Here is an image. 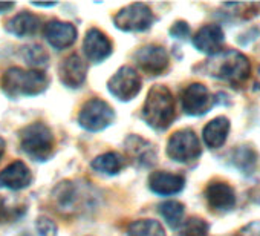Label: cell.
I'll return each mask as SVG.
<instances>
[{"instance_id": "cell-26", "label": "cell", "mask_w": 260, "mask_h": 236, "mask_svg": "<svg viewBox=\"0 0 260 236\" xmlns=\"http://www.w3.org/2000/svg\"><path fill=\"white\" fill-rule=\"evenodd\" d=\"M25 49H26L25 51V58L28 60L29 65H32V66H43V65H46L48 55H46V52L40 46H28Z\"/></svg>"}, {"instance_id": "cell-9", "label": "cell", "mask_w": 260, "mask_h": 236, "mask_svg": "<svg viewBox=\"0 0 260 236\" xmlns=\"http://www.w3.org/2000/svg\"><path fill=\"white\" fill-rule=\"evenodd\" d=\"M213 104L214 100L210 91L201 83L190 84L182 94V109L188 115H204L211 109Z\"/></svg>"}, {"instance_id": "cell-16", "label": "cell", "mask_w": 260, "mask_h": 236, "mask_svg": "<svg viewBox=\"0 0 260 236\" xmlns=\"http://www.w3.org/2000/svg\"><path fill=\"white\" fill-rule=\"evenodd\" d=\"M86 63L77 54L69 55L60 65V78L69 87H80L86 80Z\"/></svg>"}, {"instance_id": "cell-5", "label": "cell", "mask_w": 260, "mask_h": 236, "mask_svg": "<svg viewBox=\"0 0 260 236\" xmlns=\"http://www.w3.org/2000/svg\"><path fill=\"white\" fill-rule=\"evenodd\" d=\"M115 118L113 109L100 98H92L81 107L78 115V123L87 131H103L107 128Z\"/></svg>"}, {"instance_id": "cell-21", "label": "cell", "mask_w": 260, "mask_h": 236, "mask_svg": "<svg viewBox=\"0 0 260 236\" xmlns=\"http://www.w3.org/2000/svg\"><path fill=\"white\" fill-rule=\"evenodd\" d=\"M127 148L128 152L132 154V157L138 161L143 163L146 166H150L155 163V151L153 146L144 140H141L140 137H132L127 140Z\"/></svg>"}, {"instance_id": "cell-18", "label": "cell", "mask_w": 260, "mask_h": 236, "mask_svg": "<svg viewBox=\"0 0 260 236\" xmlns=\"http://www.w3.org/2000/svg\"><path fill=\"white\" fill-rule=\"evenodd\" d=\"M228 132H230V120L225 116H217L204 128L202 132L204 143L211 149H217L226 141Z\"/></svg>"}, {"instance_id": "cell-20", "label": "cell", "mask_w": 260, "mask_h": 236, "mask_svg": "<svg viewBox=\"0 0 260 236\" xmlns=\"http://www.w3.org/2000/svg\"><path fill=\"white\" fill-rule=\"evenodd\" d=\"M231 163L243 175H251L257 169L258 157L249 146H237L231 154Z\"/></svg>"}, {"instance_id": "cell-10", "label": "cell", "mask_w": 260, "mask_h": 236, "mask_svg": "<svg viewBox=\"0 0 260 236\" xmlns=\"http://www.w3.org/2000/svg\"><path fill=\"white\" fill-rule=\"evenodd\" d=\"M135 58H137L138 65L143 68V71H146L147 74H152V75L162 74L169 66L167 51L162 46H156V45H149V46L141 48L135 54Z\"/></svg>"}, {"instance_id": "cell-12", "label": "cell", "mask_w": 260, "mask_h": 236, "mask_svg": "<svg viewBox=\"0 0 260 236\" xmlns=\"http://www.w3.org/2000/svg\"><path fill=\"white\" fill-rule=\"evenodd\" d=\"M84 54L90 62H103L112 54V43L103 31L92 28L84 37Z\"/></svg>"}, {"instance_id": "cell-29", "label": "cell", "mask_w": 260, "mask_h": 236, "mask_svg": "<svg viewBox=\"0 0 260 236\" xmlns=\"http://www.w3.org/2000/svg\"><path fill=\"white\" fill-rule=\"evenodd\" d=\"M170 33H172V36H175V37H181V39H182V37L188 36L190 28H188V25H187L185 22H176V23L172 26Z\"/></svg>"}, {"instance_id": "cell-28", "label": "cell", "mask_w": 260, "mask_h": 236, "mask_svg": "<svg viewBox=\"0 0 260 236\" xmlns=\"http://www.w3.org/2000/svg\"><path fill=\"white\" fill-rule=\"evenodd\" d=\"M237 236H260V222H249L242 227Z\"/></svg>"}, {"instance_id": "cell-25", "label": "cell", "mask_w": 260, "mask_h": 236, "mask_svg": "<svg viewBox=\"0 0 260 236\" xmlns=\"http://www.w3.org/2000/svg\"><path fill=\"white\" fill-rule=\"evenodd\" d=\"M179 236H208V224L201 218H190L184 224Z\"/></svg>"}, {"instance_id": "cell-11", "label": "cell", "mask_w": 260, "mask_h": 236, "mask_svg": "<svg viewBox=\"0 0 260 236\" xmlns=\"http://www.w3.org/2000/svg\"><path fill=\"white\" fill-rule=\"evenodd\" d=\"M223 39L225 34L219 25H205L193 37V45L198 51L204 54L216 55L222 51Z\"/></svg>"}, {"instance_id": "cell-24", "label": "cell", "mask_w": 260, "mask_h": 236, "mask_svg": "<svg viewBox=\"0 0 260 236\" xmlns=\"http://www.w3.org/2000/svg\"><path fill=\"white\" fill-rule=\"evenodd\" d=\"M184 205L178 201H166L159 205V213L172 228H178L184 219Z\"/></svg>"}, {"instance_id": "cell-1", "label": "cell", "mask_w": 260, "mask_h": 236, "mask_svg": "<svg viewBox=\"0 0 260 236\" xmlns=\"http://www.w3.org/2000/svg\"><path fill=\"white\" fill-rule=\"evenodd\" d=\"M210 75L220 78L233 86L245 83L251 74V65L246 55L236 49H226L217 52L207 65Z\"/></svg>"}, {"instance_id": "cell-8", "label": "cell", "mask_w": 260, "mask_h": 236, "mask_svg": "<svg viewBox=\"0 0 260 236\" xmlns=\"http://www.w3.org/2000/svg\"><path fill=\"white\" fill-rule=\"evenodd\" d=\"M109 91L118 100L128 101L138 95L141 91V78L137 71L130 66H122L110 80H109Z\"/></svg>"}, {"instance_id": "cell-7", "label": "cell", "mask_w": 260, "mask_h": 236, "mask_svg": "<svg viewBox=\"0 0 260 236\" xmlns=\"http://www.w3.org/2000/svg\"><path fill=\"white\" fill-rule=\"evenodd\" d=\"M113 22L122 31H146L153 23V14L147 5L132 4L121 10L113 17Z\"/></svg>"}, {"instance_id": "cell-22", "label": "cell", "mask_w": 260, "mask_h": 236, "mask_svg": "<svg viewBox=\"0 0 260 236\" xmlns=\"http://www.w3.org/2000/svg\"><path fill=\"white\" fill-rule=\"evenodd\" d=\"M122 166H124V160L116 152L103 154L92 161V167L95 170L101 173H107V175H116L122 169Z\"/></svg>"}, {"instance_id": "cell-2", "label": "cell", "mask_w": 260, "mask_h": 236, "mask_svg": "<svg viewBox=\"0 0 260 236\" xmlns=\"http://www.w3.org/2000/svg\"><path fill=\"white\" fill-rule=\"evenodd\" d=\"M143 116L149 126L158 131L172 125L175 120V100L166 86L156 84L150 89L143 107Z\"/></svg>"}, {"instance_id": "cell-27", "label": "cell", "mask_w": 260, "mask_h": 236, "mask_svg": "<svg viewBox=\"0 0 260 236\" xmlns=\"http://www.w3.org/2000/svg\"><path fill=\"white\" fill-rule=\"evenodd\" d=\"M37 230L40 236H55L57 234V225L46 216H40L37 219Z\"/></svg>"}, {"instance_id": "cell-14", "label": "cell", "mask_w": 260, "mask_h": 236, "mask_svg": "<svg viewBox=\"0 0 260 236\" xmlns=\"http://www.w3.org/2000/svg\"><path fill=\"white\" fill-rule=\"evenodd\" d=\"M31 172L28 166L22 161H14L0 172V187L11 190H20L28 187L31 184Z\"/></svg>"}, {"instance_id": "cell-23", "label": "cell", "mask_w": 260, "mask_h": 236, "mask_svg": "<svg viewBox=\"0 0 260 236\" xmlns=\"http://www.w3.org/2000/svg\"><path fill=\"white\" fill-rule=\"evenodd\" d=\"M128 236H166L162 225L155 219L135 221L127 228Z\"/></svg>"}, {"instance_id": "cell-31", "label": "cell", "mask_w": 260, "mask_h": 236, "mask_svg": "<svg viewBox=\"0 0 260 236\" xmlns=\"http://www.w3.org/2000/svg\"><path fill=\"white\" fill-rule=\"evenodd\" d=\"M254 89L260 92V66L257 69V75H255V81H254Z\"/></svg>"}, {"instance_id": "cell-19", "label": "cell", "mask_w": 260, "mask_h": 236, "mask_svg": "<svg viewBox=\"0 0 260 236\" xmlns=\"http://www.w3.org/2000/svg\"><path fill=\"white\" fill-rule=\"evenodd\" d=\"M39 26H40V19L31 13H20L14 16L7 25L8 31L19 37L34 36L39 31Z\"/></svg>"}, {"instance_id": "cell-4", "label": "cell", "mask_w": 260, "mask_h": 236, "mask_svg": "<svg viewBox=\"0 0 260 236\" xmlns=\"http://www.w3.org/2000/svg\"><path fill=\"white\" fill-rule=\"evenodd\" d=\"M20 144L26 155L37 161H45L49 158L54 148L52 132L43 123H32L22 131Z\"/></svg>"}, {"instance_id": "cell-32", "label": "cell", "mask_w": 260, "mask_h": 236, "mask_svg": "<svg viewBox=\"0 0 260 236\" xmlns=\"http://www.w3.org/2000/svg\"><path fill=\"white\" fill-rule=\"evenodd\" d=\"M4 151H5V141L0 138V158H2V155H4Z\"/></svg>"}, {"instance_id": "cell-6", "label": "cell", "mask_w": 260, "mask_h": 236, "mask_svg": "<svg viewBox=\"0 0 260 236\" xmlns=\"http://www.w3.org/2000/svg\"><path fill=\"white\" fill-rule=\"evenodd\" d=\"M167 155L178 163H188L201 155V144L198 137L190 129L175 132L167 144Z\"/></svg>"}, {"instance_id": "cell-17", "label": "cell", "mask_w": 260, "mask_h": 236, "mask_svg": "<svg viewBox=\"0 0 260 236\" xmlns=\"http://www.w3.org/2000/svg\"><path fill=\"white\" fill-rule=\"evenodd\" d=\"M149 186L158 195H175L184 189L185 180L181 175L169 172H153L149 178Z\"/></svg>"}, {"instance_id": "cell-15", "label": "cell", "mask_w": 260, "mask_h": 236, "mask_svg": "<svg viewBox=\"0 0 260 236\" xmlns=\"http://www.w3.org/2000/svg\"><path fill=\"white\" fill-rule=\"evenodd\" d=\"M45 37L55 49H64L71 46L77 39V29L71 23L52 20L45 28Z\"/></svg>"}, {"instance_id": "cell-13", "label": "cell", "mask_w": 260, "mask_h": 236, "mask_svg": "<svg viewBox=\"0 0 260 236\" xmlns=\"http://www.w3.org/2000/svg\"><path fill=\"white\" fill-rule=\"evenodd\" d=\"M205 198L211 209L220 212L231 210L236 204V193L233 187L220 181L208 184V187L205 189Z\"/></svg>"}, {"instance_id": "cell-30", "label": "cell", "mask_w": 260, "mask_h": 236, "mask_svg": "<svg viewBox=\"0 0 260 236\" xmlns=\"http://www.w3.org/2000/svg\"><path fill=\"white\" fill-rule=\"evenodd\" d=\"M14 8V4H0V13H5Z\"/></svg>"}, {"instance_id": "cell-3", "label": "cell", "mask_w": 260, "mask_h": 236, "mask_svg": "<svg viewBox=\"0 0 260 236\" xmlns=\"http://www.w3.org/2000/svg\"><path fill=\"white\" fill-rule=\"evenodd\" d=\"M48 77L39 69L25 71L20 68H10L2 77V89L10 97H31L39 95L48 87Z\"/></svg>"}]
</instances>
